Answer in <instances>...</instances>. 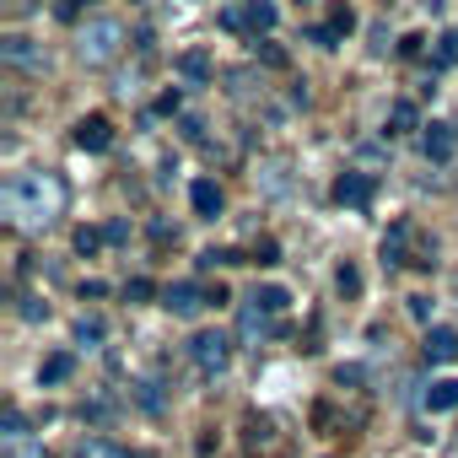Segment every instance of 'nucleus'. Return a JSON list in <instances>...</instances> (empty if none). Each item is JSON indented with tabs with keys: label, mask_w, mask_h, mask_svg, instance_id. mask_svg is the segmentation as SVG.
<instances>
[{
	"label": "nucleus",
	"mask_w": 458,
	"mask_h": 458,
	"mask_svg": "<svg viewBox=\"0 0 458 458\" xmlns=\"http://www.w3.org/2000/svg\"><path fill=\"white\" fill-rule=\"evenodd\" d=\"M0 210H6L12 226L38 233V226H49L65 210V183L55 173H17L6 189H0Z\"/></svg>",
	"instance_id": "f257e3e1"
},
{
	"label": "nucleus",
	"mask_w": 458,
	"mask_h": 458,
	"mask_svg": "<svg viewBox=\"0 0 458 458\" xmlns=\"http://www.w3.org/2000/svg\"><path fill=\"white\" fill-rule=\"evenodd\" d=\"M286 292L281 286H259L243 308H238V340L243 345H265V340H276L281 335V318H286Z\"/></svg>",
	"instance_id": "f03ea898"
},
{
	"label": "nucleus",
	"mask_w": 458,
	"mask_h": 458,
	"mask_svg": "<svg viewBox=\"0 0 458 458\" xmlns=\"http://www.w3.org/2000/svg\"><path fill=\"white\" fill-rule=\"evenodd\" d=\"M124 22L119 17H92V22H81V33H76V55L87 60V65H108V60H119V49H124Z\"/></svg>",
	"instance_id": "7ed1b4c3"
},
{
	"label": "nucleus",
	"mask_w": 458,
	"mask_h": 458,
	"mask_svg": "<svg viewBox=\"0 0 458 458\" xmlns=\"http://www.w3.org/2000/svg\"><path fill=\"white\" fill-rule=\"evenodd\" d=\"M276 22H281V12L270 6V0H243V6H226V12H221V28H233V33H254V38H259V33H270Z\"/></svg>",
	"instance_id": "20e7f679"
},
{
	"label": "nucleus",
	"mask_w": 458,
	"mask_h": 458,
	"mask_svg": "<svg viewBox=\"0 0 458 458\" xmlns=\"http://www.w3.org/2000/svg\"><path fill=\"white\" fill-rule=\"evenodd\" d=\"M210 302H216V286H199V281H173V286L162 292V308L178 313V318H199Z\"/></svg>",
	"instance_id": "39448f33"
},
{
	"label": "nucleus",
	"mask_w": 458,
	"mask_h": 458,
	"mask_svg": "<svg viewBox=\"0 0 458 458\" xmlns=\"http://www.w3.org/2000/svg\"><path fill=\"white\" fill-rule=\"evenodd\" d=\"M189 356H194V367H199L205 377H216V372L226 367V356H233V340H226L221 329H199V335L189 340Z\"/></svg>",
	"instance_id": "423d86ee"
},
{
	"label": "nucleus",
	"mask_w": 458,
	"mask_h": 458,
	"mask_svg": "<svg viewBox=\"0 0 458 458\" xmlns=\"http://www.w3.org/2000/svg\"><path fill=\"white\" fill-rule=\"evenodd\" d=\"M243 447H249L254 458H281V453H286V442L276 437V420H265V415H254V420L243 426Z\"/></svg>",
	"instance_id": "0eeeda50"
},
{
	"label": "nucleus",
	"mask_w": 458,
	"mask_h": 458,
	"mask_svg": "<svg viewBox=\"0 0 458 458\" xmlns=\"http://www.w3.org/2000/svg\"><path fill=\"white\" fill-rule=\"evenodd\" d=\"M420 151H426L431 162H453V151H458V130H453L447 119H431L426 135H420Z\"/></svg>",
	"instance_id": "6e6552de"
},
{
	"label": "nucleus",
	"mask_w": 458,
	"mask_h": 458,
	"mask_svg": "<svg viewBox=\"0 0 458 458\" xmlns=\"http://www.w3.org/2000/svg\"><path fill=\"white\" fill-rule=\"evenodd\" d=\"M0 60H6L12 71H44V55H38L33 38H22V33H6V38H0Z\"/></svg>",
	"instance_id": "1a4fd4ad"
},
{
	"label": "nucleus",
	"mask_w": 458,
	"mask_h": 458,
	"mask_svg": "<svg viewBox=\"0 0 458 458\" xmlns=\"http://www.w3.org/2000/svg\"><path fill=\"white\" fill-rule=\"evenodd\" d=\"M420 356L431 361V367H447V361H458V329H426V340H420Z\"/></svg>",
	"instance_id": "9d476101"
},
{
	"label": "nucleus",
	"mask_w": 458,
	"mask_h": 458,
	"mask_svg": "<svg viewBox=\"0 0 458 458\" xmlns=\"http://www.w3.org/2000/svg\"><path fill=\"white\" fill-rule=\"evenodd\" d=\"M335 199H340V205H367V199H372V173H356V167L340 173V178H335Z\"/></svg>",
	"instance_id": "9b49d317"
},
{
	"label": "nucleus",
	"mask_w": 458,
	"mask_h": 458,
	"mask_svg": "<svg viewBox=\"0 0 458 458\" xmlns=\"http://www.w3.org/2000/svg\"><path fill=\"white\" fill-rule=\"evenodd\" d=\"M189 205H194V216L216 221V216H221V183H216V178H194V183H189Z\"/></svg>",
	"instance_id": "f8f14e48"
},
{
	"label": "nucleus",
	"mask_w": 458,
	"mask_h": 458,
	"mask_svg": "<svg viewBox=\"0 0 458 458\" xmlns=\"http://www.w3.org/2000/svg\"><path fill=\"white\" fill-rule=\"evenodd\" d=\"M410 238H415V221H394L388 238H383V265H410Z\"/></svg>",
	"instance_id": "ddd939ff"
},
{
	"label": "nucleus",
	"mask_w": 458,
	"mask_h": 458,
	"mask_svg": "<svg viewBox=\"0 0 458 458\" xmlns=\"http://www.w3.org/2000/svg\"><path fill=\"white\" fill-rule=\"evenodd\" d=\"M108 140H114V130H108L103 114H92V119L76 124V146H81V151H108Z\"/></svg>",
	"instance_id": "4468645a"
},
{
	"label": "nucleus",
	"mask_w": 458,
	"mask_h": 458,
	"mask_svg": "<svg viewBox=\"0 0 458 458\" xmlns=\"http://www.w3.org/2000/svg\"><path fill=\"white\" fill-rule=\"evenodd\" d=\"M71 458H146V453H130V447H119V442H108V437H81V442L71 447Z\"/></svg>",
	"instance_id": "2eb2a0df"
},
{
	"label": "nucleus",
	"mask_w": 458,
	"mask_h": 458,
	"mask_svg": "<svg viewBox=\"0 0 458 458\" xmlns=\"http://www.w3.org/2000/svg\"><path fill=\"white\" fill-rule=\"evenodd\" d=\"M178 76H183L189 87H205V81H210V55H205V49L178 55Z\"/></svg>",
	"instance_id": "dca6fc26"
},
{
	"label": "nucleus",
	"mask_w": 458,
	"mask_h": 458,
	"mask_svg": "<svg viewBox=\"0 0 458 458\" xmlns=\"http://www.w3.org/2000/svg\"><path fill=\"white\" fill-rule=\"evenodd\" d=\"M410 130H426V124H420L415 103H404V98H399V103L388 108V135H410Z\"/></svg>",
	"instance_id": "f3484780"
},
{
	"label": "nucleus",
	"mask_w": 458,
	"mask_h": 458,
	"mask_svg": "<svg viewBox=\"0 0 458 458\" xmlns=\"http://www.w3.org/2000/svg\"><path fill=\"white\" fill-rule=\"evenodd\" d=\"M71 372H76V356H71V351H55V356L44 361V372H38V377H44V388H55V383H65Z\"/></svg>",
	"instance_id": "a211bd4d"
},
{
	"label": "nucleus",
	"mask_w": 458,
	"mask_h": 458,
	"mask_svg": "<svg viewBox=\"0 0 458 458\" xmlns=\"http://www.w3.org/2000/svg\"><path fill=\"white\" fill-rule=\"evenodd\" d=\"M426 410H458V377H442L426 388Z\"/></svg>",
	"instance_id": "6ab92c4d"
},
{
	"label": "nucleus",
	"mask_w": 458,
	"mask_h": 458,
	"mask_svg": "<svg viewBox=\"0 0 458 458\" xmlns=\"http://www.w3.org/2000/svg\"><path fill=\"white\" fill-rule=\"evenodd\" d=\"M335 286H340L345 297H356V292H361V276H356L351 265H340V276H335Z\"/></svg>",
	"instance_id": "aec40b11"
},
{
	"label": "nucleus",
	"mask_w": 458,
	"mask_h": 458,
	"mask_svg": "<svg viewBox=\"0 0 458 458\" xmlns=\"http://www.w3.org/2000/svg\"><path fill=\"white\" fill-rule=\"evenodd\" d=\"M98 243H103V233H92V226L76 233V254H98Z\"/></svg>",
	"instance_id": "412c9836"
},
{
	"label": "nucleus",
	"mask_w": 458,
	"mask_h": 458,
	"mask_svg": "<svg viewBox=\"0 0 458 458\" xmlns=\"http://www.w3.org/2000/svg\"><path fill=\"white\" fill-rule=\"evenodd\" d=\"M308 38H313L318 49H335V44H340V28H308Z\"/></svg>",
	"instance_id": "4be33fe9"
},
{
	"label": "nucleus",
	"mask_w": 458,
	"mask_h": 458,
	"mask_svg": "<svg viewBox=\"0 0 458 458\" xmlns=\"http://www.w3.org/2000/svg\"><path fill=\"white\" fill-rule=\"evenodd\" d=\"M76 335H81L87 345H98V340H103V318H81V324H76Z\"/></svg>",
	"instance_id": "5701e85b"
},
{
	"label": "nucleus",
	"mask_w": 458,
	"mask_h": 458,
	"mask_svg": "<svg viewBox=\"0 0 458 458\" xmlns=\"http://www.w3.org/2000/svg\"><path fill=\"white\" fill-rule=\"evenodd\" d=\"M103 243H130V221H108L103 226Z\"/></svg>",
	"instance_id": "b1692460"
},
{
	"label": "nucleus",
	"mask_w": 458,
	"mask_h": 458,
	"mask_svg": "<svg viewBox=\"0 0 458 458\" xmlns=\"http://www.w3.org/2000/svg\"><path fill=\"white\" fill-rule=\"evenodd\" d=\"M81 415H87V420H108L114 404H108V399H92V404H81Z\"/></svg>",
	"instance_id": "393cba45"
},
{
	"label": "nucleus",
	"mask_w": 458,
	"mask_h": 458,
	"mask_svg": "<svg viewBox=\"0 0 458 458\" xmlns=\"http://www.w3.org/2000/svg\"><path fill=\"white\" fill-rule=\"evenodd\" d=\"M453 60H458V33H447L442 49H437V65H453Z\"/></svg>",
	"instance_id": "a878e982"
},
{
	"label": "nucleus",
	"mask_w": 458,
	"mask_h": 458,
	"mask_svg": "<svg viewBox=\"0 0 458 458\" xmlns=\"http://www.w3.org/2000/svg\"><path fill=\"white\" fill-rule=\"evenodd\" d=\"M140 404H146V410H162V394H157V383H140Z\"/></svg>",
	"instance_id": "bb28decb"
},
{
	"label": "nucleus",
	"mask_w": 458,
	"mask_h": 458,
	"mask_svg": "<svg viewBox=\"0 0 458 458\" xmlns=\"http://www.w3.org/2000/svg\"><path fill=\"white\" fill-rule=\"evenodd\" d=\"M157 114H178V92H162L157 98Z\"/></svg>",
	"instance_id": "cd10ccee"
},
{
	"label": "nucleus",
	"mask_w": 458,
	"mask_h": 458,
	"mask_svg": "<svg viewBox=\"0 0 458 458\" xmlns=\"http://www.w3.org/2000/svg\"><path fill=\"white\" fill-rule=\"evenodd\" d=\"M254 259H259V265H276V243H270V238H265V243H259V249H254Z\"/></svg>",
	"instance_id": "c85d7f7f"
},
{
	"label": "nucleus",
	"mask_w": 458,
	"mask_h": 458,
	"mask_svg": "<svg viewBox=\"0 0 458 458\" xmlns=\"http://www.w3.org/2000/svg\"><path fill=\"white\" fill-rule=\"evenodd\" d=\"M124 297H135V302H140V297H151V281H130V286H124Z\"/></svg>",
	"instance_id": "c756f323"
}]
</instances>
